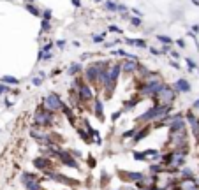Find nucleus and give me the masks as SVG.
<instances>
[{
	"instance_id": "nucleus-1",
	"label": "nucleus",
	"mask_w": 199,
	"mask_h": 190,
	"mask_svg": "<svg viewBox=\"0 0 199 190\" xmlns=\"http://www.w3.org/2000/svg\"><path fill=\"white\" fill-rule=\"evenodd\" d=\"M175 100H176V92H175V88H173L171 85H167V83L162 86V90L159 92V95L153 99L155 104H166V106H173Z\"/></svg>"
},
{
	"instance_id": "nucleus-2",
	"label": "nucleus",
	"mask_w": 199,
	"mask_h": 190,
	"mask_svg": "<svg viewBox=\"0 0 199 190\" xmlns=\"http://www.w3.org/2000/svg\"><path fill=\"white\" fill-rule=\"evenodd\" d=\"M42 106H44L46 109L53 111V113H58V111L63 109L65 102L60 99V95L57 94V92H51V94H48L44 99H42Z\"/></svg>"
},
{
	"instance_id": "nucleus-3",
	"label": "nucleus",
	"mask_w": 199,
	"mask_h": 190,
	"mask_svg": "<svg viewBox=\"0 0 199 190\" xmlns=\"http://www.w3.org/2000/svg\"><path fill=\"white\" fill-rule=\"evenodd\" d=\"M55 158H58L60 164H63V166H67V167H71V169H78V171L81 169L80 162L76 160V157H72V155L69 153V150H62V148L57 150V152H55Z\"/></svg>"
},
{
	"instance_id": "nucleus-4",
	"label": "nucleus",
	"mask_w": 199,
	"mask_h": 190,
	"mask_svg": "<svg viewBox=\"0 0 199 190\" xmlns=\"http://www.w3.org/2000/svg\"><path fill=\"white\" fill-rule=\"evenodd\" d=\"M49 180H53V181H58L62 185H67V187H74V189H78L81 183L78 180H74V178H69V176H65V174H62V172H55L53 169L51 171H46L44 172Z\"/></svg>"
},
{
	"instance_id": "nucleus-5",
	"label": "nucleus",
	"mask_w": 199,
	"mask_h": 190,
	"mask_svg": "<svg viewBox=\"0 0 199 190\" xmlns=\"http://www.w3.org/2000/svg\"><path fill=\"white\" fill-rule=\"evenodd\" d=\"M183 116H185L187 123L190 125V132H192V136H194L196 139H199V118L194 114V109H187V111L183 113Z\"/></svg>"
},
{
	"instance_id": "nucleus-6",
	"label": "nucleus",
	"mask_w": 199,
	"mask_h": 190,
	"mask_svg": "<svg viewBox=\"0 0 199 190\" xmlns=\"http://www.w3.org/2000/svg\"><path fill=\"white\" fill-rule=\"evenodd\" d=\"M32 164L35 166V169L42 171V174L46 171H51V169H53V160L48 158V157H35V158L32 160Z\"/></svg>"
},
{
	"instance_id": "nucleus-7",
	"label": "nucleus",
	"mask_w": 199,
	"mask_h": 190,
	"mask_svg": "<svg viewBox=\"0 0 199 190\" xmlns=\"http://www.w3.org/2000/svg\"><path fill=\"white\" fill-rule=\"evenodd\" d=\"M173 88L176 94H190L192 92V85L189 83L187 77H178L175 83H173Z\"/></svg>"
},
{
	"instance_id": "nucleus-8",
	"label": "nucleus",
	"mask_w": 199,
	"mask_h": 190,
	"mask_svg": "<svg viewBox=\"0 0 199 190\" xmlns=\"http://www.w3.org/2000/svg\"><path fill=\"white\" fill-rule=\"evenodd\" d=\"M139 65H141V62H138V60H125L123 58V62H122V72L134 74V72H138Z\"/></svg>"
},
{
	"instance_id": "nucleus-9",
	"label": "nucleus",
	"mask_w": 199,
	"mask_h": 190,
	"mask_svg": "<svg viewBox=\"0 0 199 190\" xmlns=\"http://www.w3.org/2000/svg\"><path fill=\"white\" fill-rule=\"evenodd\" d=\"M94 114L99 122H104V102L100 99H95L94 100Z\"/></svg>"
},
{
	"instance_id": "nucleus-10",
	"label": "nucleus",
	"mask_w": 199,
	"mask_h": 190,
	"mask_svg": "<svg viewBox=\"0 0 199 190\" xmlns=\"http://www.w3.org/2000/svg\"><path fill=\"white\" fill-rule=\"evenodd\" d=\"M150 130H152V127H150V125H143L141 129H138L136 136L132 137V143H134V144H138L139 141H143V139H144V137L150 134Z\"/></svg>"
},
{
	"instance_id": "nucleus-11",
	"label": "nucleus",
	"mask_w": 199,
	"mask_h": 190,
	"mask_svg": "<svg viewBox=\"0 0 199 190\" xmlns=\"http://www.w3.org/2000/svg\"><path fill=\"white\" fill-rule=\"evenodd\" d=\"M123 42L125 44H130V46H136V48H141V49H146L148 48V42L144 39H129V37H123Z\"/></svg>"
},
{
	"instance_id": "nucleus-12",
	"label": "nucleus",
	"mask_w": 199,
	"mask_h": 190,
	"mask_svg": "<svg viewBox=\"0 0 199 190\" xmlns=\"http://www.w3.org/2000/svg\"><path fill=\"white\" fill-rule=\"evenodd\" d=\"M80 72H83V63H80V62L71 63V65H69V69H67V76H71V77L78 76Z\"/></svg>"
},
{
	"instance_id": "nucleus-13",
	"label": "nucleus",
	"mask_w": 199,
	"mask_h": 190,
	"mask_svg": "<svg viewBox=\"0 0 199 190\" xmlns=\"http://www.w3.org/2000/svg\"><path fill=\"white\" fill-rule=\"evenodd\" d=\"M20 181L23 185H27V183H32V181H39V176L35 172H21Z\"/></svg>"
},
{
	"instance_id": "nucleus-14",
	"label": "nucleus",
	"mask_w": 199,
	"mask_h": 190,
	"mask_svg": "<svg viewBox=\"0 0 199 190\" xmlns=\"http://www.w3.org/2000/svg\"><path fill=\"white\" fill-rule=\"evenodd\" d=\"M23 7H25V11H28V13H30L32 16H35V18H41V16H42V11H41L35 4H28V2H25Z\"/></svg>"
},
{
	"instance_id": "nucleus-15",
	"label": "nucleus",
	"mask_w": 199,
	"mask_h": 190,
	"mask_svg": "<svg viewBox=\"0 0 199 190\" xmlns=\"http://www.w3.org/2000/svg\"><path fill=\"white\" fill-rule=\"evenodd\" d=\"M0 83H4L7 86H16V85H20V79L14 76H2L0 77Z\"/></svg>"
},
{
	"instance_id": "nucleus-16",
	"label": "nucleus",
	"mask_w": 199,
	"mask_h": 190,
	"mask_svg": "<svg viewBox=\"0 0 199 190\" xmlns=\"http://www.w3.org/2000/svg\"><path fill=\"white\" fill-rule=\"evenodd\" d=\"M102 7H104L108 13H118V4H116L115 0H106Z\"/></svg>"
},
{
	"instance_id": "nucleus-17",
	"label": "nucleus",
	"mask_w": 199,
	"mask_h": 190,
	"mask_svg": "<svg viewBox=\"0 0 199 190\" xmlns=\"http://www.w3.org/2000/svg\"><path fill=\"white\" fill-rule=\"evenodd\" d=\"M155 39L162 42V46H173L175 44V41L169 37V35H162V34H155Z\"/></svg>"
},
{
	"instance_id": "nucleus-18",
	"label": "nucleus",
	"mask_w": 199,
	"mask_h": 190,
	"mask_svg": "<svg viewBox=\"0 0 199 190\" xmlns=\"http://www.w3.org/2000/svg\"><path fill=\"white\" fill-rule=\"evenodd\" d=\"M180 176H181V180H190V178H194V171L190 167H181L180 169Z\"/></svg>"
},
{
	"instance_id": "nucleus-19",
	"label": "nucleus",
	"mask_w": 199,
	"mask_h": 190,
	"mask_svg": "<svg viewBox=\"0 0 199 190\" xmlns=\"http://www.w3.org/2000/svg\"><path fill=\"white\" fill-rule=\"evenodd\" d=\"M51 32V21H42L41 19V35H46Z\"/></svg>"
},
{
	"instance_id": "nucleus-20",
	"label": "nucleus",
	"mask_w": 199,
	"mask_h": 190,
	"mask_svg": "<svg viewBox=\"0 0 199 190\" xmlns=\"http://www.w3.org/2000/svg\"><path fill=\"white\" fill-rule=\"evenodd\" d=\"M136 106H138V100H127V102H123V108H122V111H123V113H127V111H132Z\"/></svg>"
},
{
	"instance_id": "nucleus-21",
	"label": "nucleus",
	"mask_w": 199,
	"mask_h": 190,
	"mask_svg": "<svg viewBox=\"0 0 199 190\" xmlns=\"http://www.w3.org/2000/svg\"><path fill=\"white\" fill-rule=\"evenodd\" d=\"M108 34H109V32H102V34H99V35H97V34H94V35H92V41H94L95 44H100V42H104V41H106Z\"/></svg>"
},
{
	"instance_id": "nucleus-22",
	"label": "nucleus",
	"mask_w": 199,
	"mask_h": 190,
	"mask_svg": "<svg viewBox=\"0 0 199 190\" xmlns=\"http://www.w3.org/2000/svg\"><path fill=\"white\" fill-rule=\"evenodd\" d=\"M23 187H25V190H44L42 185H41V181H32V183L23 185Z\"/></svg>"
},
{
	"instance_id": "nucleus-23",
	"label": "nucleus",
	"mask_w": 199,
	"mask_h": 190,
	"mask_svg": "<svg viewBox=\"0 0 199 190\" xmlns=\"http://www.w3.org/2000/svg\"><path fill=\"white\" fill-rule=\"evenodd\" d=\"M132 157H134L136 162H146L148 160V157L144 155V152H132Z\"/></svg>"
},
{
	"instance_id": "nucleus-24",
	"label": "nucleus",
	"mask_w": 199,
	"mask_h": 190,
	"mask_svg": "<svg viewBox=\"0 0 199 190\" xmlns=\"http://www.w3.org/2000/svg\"><path fill=\"white\" fill-rule=\"evenodd\" d=\"M183 62H185V63H187V67H189V71H190V72H192V71H198V62H194V60H192V58H185V60H183Z\"/></svg>"
},
{
	"instance_id": "nucleus-25",
	"label": "nucleus",
	"mask_w": 199,
	"mask_h": 190,
	"mask_svg": "<svg viewBox=\"0 0 199 190\" xmlns=\"http://www.w3.org/2000/svg\"><path fill=\"white\" fill-rule=\"evenodd\" d=\"M129 23H130L134 28H139L141 25H143V19H141L139 16H130V18H129Z\"/></svg>"
},
{
	"instance_id": "nucleus-26",
	"label": "nucleus",
	"mask_w": 199,
	"mask_h": 190,
	"mask_svg": "<svg viewBox=\"0 0 199 190\" xmlns=\"http://www.w3.org/2000/svg\"><path fill=\"white\" fill-rule=\"evenodd\" d=\"M136 132H138V129L132 127V129H129V130H125V132L122 134V139H132L136 136Z\"/></svg>"
},
{
	"instance_id": "nucleus-27",
	"label": "nucleus",
	"mask_w": 199,
	"mask_h": 190,
	"mask_svg": "<svg viewBox=\"0 0 199 190\" xmlns=\"http://www.w3.org/2000/svg\"><path fill=\"white\" fill-rule=\"evenodd\" d=\"M41 18H42V21H51V19H53V11H51V9H44Z\"/></svg>"
},
{
	"instance_id": "nucleus-28",
	"label": "nucleus",
	"mask_w": 199,
	"mask_h": 190,
	"mask_svg": "<svg viewBox=\"0 0 199 190\" xmlns=\"http://www.w3.org/2000/svg\"><path fill=\"white\" fill-rule=\"evenodd\" d=\"M5 94H13V88L7 86V85H4V83H0V97H4Z\"/></svg>"
},
{
	"instance_id": "nucleus-29",
	"label": "nucleus",
	"mask_w": 199,
	"mask_h": 190,
	"mask_svg": "<svg viewBox=\"0 0 199 190\" xmlns=\"http://www.w3.org/2000/svg\"><path fill=\"white\" fill-rule=\"evenodd\" d=\"M108 32H109V34H123V30H122L120 27H116V25H109V27H108Z\"/></svg>"
},
{
	"instance_id": "nucleus-30",
	"label": "nucleus",
	"mask_w": 199,
	"mask_h": 190,
	"mask_svg": "<svg viewBox=\"0 0 199 190\" xmlns=\"http://www.w3.org/2000/svg\"><path fill=\"white\" fill-rule=\"evenodd\" d=\"M175 44L178 46L180 49H185V48H187V42H185V39L183 37H178L176 41H175Z\"/></svg>"
},
{
	"instance_id": "nucleus-31",
	"label": "nucleus",
	"mask_w": 199,
	"mask_h": 190,
	"mask_svg": "<svg viewBox=\"0 0 199 190\" xmlns=\"http://www.w3.org/2000/svg\"><path fill=\"white\" fill-rule=\"evenodd\" d=\"M118 13H120V14H129V13H130V9H129L125 4H118Z\"/></svg>"
},
{
	"instance_id": "nucleus-32",
	"label": "nucleus",
	"mask_w": 199,
	"mask_h": 190,
	"mask_svg": "<svg viewBox=\"0 0 199 190\" xmlns=\"http://www.w3.org/2000/svg\"><path fill=\"white\" fill-rule=\"evenodd\" d=\"M53 46H55V42H48V44H44V46H42L41 49H42V53H51Z\"/></svg>"
},
{
	"instance_id": "nucleus-33",
	"label": "nucleus",
	"mask_w": 199,
	"mask_h": 190,
	"mask_svg": "<svg viewBox=\"0 0 199 190\" xmlns=\"http://www.w3.org/2000/svg\"><path fill=\"white\" fill-rule=\"evenodd\" d=\"M65 44H67V41H65V39H58V41H55V46H57L58 49H63V48H65Z\"/></svg>"
},
{
	"instance_id": "nucleus-34",
	"label": "nucleus",
	"mask_w": 199,
	"mask_h": 190,
	"mask_svg": "<svg viewBox=\"0 0 199 190\" xmlns=\"http://www.w3.org/2000/svg\"><path fill=\"white\" fill-rule=\"evenodd\" d=\"M42 81H44V79H42V77H39V76H34V77H32V85H34V86H41V85H42Z\"/></svg>"
},
{
	"instance_id": "nucleus-35",
	"label": "nucleus",
	"mask_w": 199,
	"mask_h": 190,
	"mask_svg": "<svg viewBox=\"0 0 199 190\" xmlns=\"http://www.w3.org/2000/svg\"><path fill=\"white\" fill-rule=\"evenodd\" d=\"M122 114H123V111H122V109H118V111H115V113L111 114V120H113V122H116V120H118V118L122 116Z\"/></svg>"
},
{
	"instance_id": "nucleus-36",
	"label": "nucleus",
	"mask_w": 199,
	"mask_h": 190,
	"mask_svg": "<svg viewBox=\"0 0 199 190\" xmlns=\"http://www.w3.org/2000/svg\"><path fill=\"white\" fill-rule=\"evenodd\" d=\"M148 51H150V53H152L153 57H159V55H162V51H160V49H155V48H150V46H148Z\"/></svg>"
},
{
	"instance_id": "nucleus-37",
	"label": "nucleus",
	"mask_w": 199,
	"mask_h": 190,
	"mask_svg": "<svg viewBox=\"0 0 199 190\" xmlns=\"http://www.w3.org/2000/svg\"><path fill=\"white\" fill-rule=\"evenodd\" d=\"M169 65H171L173 69H176V71H180V69H181V65H180L176 60H169Z\"/></svg>"
},
{
	"instance_id": "nucleus-38",
	"label": "nucleus",
	"mask_w": 199,
	"mask_h": 190,
	"mask_svg": "<svg viewBox=\"0 0 199 190\" xmlns=\"http://www.w3.org/2000/svg\"><path fill=\"white\" fill-rule=\"evenodd\" d=\"M95 166H97V164H95V158L90 155V157H88V167H95Z\"/></svg>"
},
{
	"instance_id": "nucleus-39",
	"label": "nucleus",
	"mask_w": 199,
	"mask_h": 190,
	"mask_svg": "<svg viewBox=\"0 0 199 190\" xmlns=\"http://www.w3.org/2000/svg\"><path fill=\"white\" fill-rule=\"evenodd\" d=\"M130 13H132L134 16H139V18H143V13H141L139 9H130Z\"/></svg>"
},
{
	"instance_id": "nucleus-40",
	"label": "nucleus",
	"mask_w": 199,
	"mask_h": 190,
	"mask_svg": "<svg viewBox=\"0 0 199 190\" xmlns=\"http://www.w3.org/2000/svg\"><path fill=\"white\" fill-rule=\"evenodd\" d=\"M71 4H72V5H74L76 9H80L81 5H83V4H81V0H71Z\"/></svg>"
},
{
	"instance_id": "nucleus-41",
	"label": "nucleus",
	"mask_w": 199,
	"mask_h": 190,
	"mask_svg": "<svg viewBox=\"0 0 199 190\" xmlns=\"http://www.w3.org/2000/svg\"><path fill=\"white\" fill-rule=\"evenodd\" d=\"M169 55H171V58H175V60H178V58H180L178 51H175V49H171V53H169Z\"/></svg>"
},
{
	"instance_id": "nucleus-42",
	"label": "nucleus",
	"mask_w": 199,
	"mask_h": 190,
	"mask_svg": "<svg viewBox=\"0 0 199 190\" xmlns=\"http://www.w3.org/2000/svg\"><path fill=\"white\" fill-rule=\"evenodd\" d=\"M190 30H192V32L198 35V34H199V25H192V27H190Z\"/></svg>"
},
{
	"instance_id": "nucleus-43",
	"label": "nucleus",
	"mask_w": 199,
	"mask_h": 190,
	"mask_svg": "<svg viewBox=\"0 0 199 190\" xmlns=\"http://www.w3.org/2000/svg\"><path fill=\"white\" fill-rule=\"evenodd\" d=\"M120 41H113V42H106V48H113V46H116Z\"/></svg>"
},
{
	"instance_id": "nucleus-44",
	"label": "nucleus",
	"mask_w": 199,
	"mask_h": 190,
	"mask_svg": "<svg viewBox=\"0 0 199 190\" xmlns=\"http://www.w3.org/2000/svg\"><path fill=\"white\" fill-rule=\"evenodd\" d=\"M192 109H199V99H196V100L192 102Z\"/></svg>"
},
{
	"instance_id": "nucleus-45",
	"label": "nucleus",
	"mask_w": 199,
	"mask_h": 190,
	"mask_svg": "<svg viewBox=\"0 0 199 190\" xmlns=\"http://www.w3.org/2000/svg\"><path fill=\"white\" fill-rule=\"evenodd\" d=\"M37 76L42 77V79H46V72H44V71H39V72H37Z\"/></svg>"
},
{
	"instance_id": "nucleus-46",
	"label": "nucleus",
	"mask_w": 199,
	"mask_h": 190,
	"mask_svg": "<svg viewBox=\"0 0 199 190\" xmlns=\"http://www.w3.org/2000/svg\"><path fill=\"white\" fill-rule=\"evenodd\" d=\"M192 4H194V5H199V0H192Z\"/></svg>"
},
{
	"instance_id": "nucleus-47",
	"label": "nucleus",
	"mask_w": 199,
	"mask_h": 190,
	"mask_svg": "<svg viewBox=\"0 0 199 190\" xmlns=\"http://www.w3.org/2000/svg\"><path fill=\"white\" fill-rule=\"evenodd\" d=\"M27 2H28V4H34V2H35V0H27Z\"/></svg>"
},
{
	"instance_id": "nucleus-48",
	"label": "nucleus",
	"mask_w": 199,
	"mask_h": 190,
	"mask_svg": "<svg viewBox=\"0 0 199 190\" xmlns=\"http://www.w3.org/2000/svg\"><path fill=\"white\" fill-rule=\"evenodd\" d=\"M94 2H95V4H100V2H102V0H94Z\"/></svg>"
},
{
	"instance_id": "nucleus-49",
	"label": "nucleus",
	"mask_w": 199,
	"mask_h": 190,
	"mask_svg": "<svg viewBox=\"0 0 199 190\" xmlns=\"http://www.w3.org/2000/svg\"><path fill=\"white\" fill-rule=\"evenodd\" d=\"M198 72H199V67H198Z\"/></svg>"
},
{
	"instance_id": "nucleus-50",
	"label": "nucleus",
	"mask_w": 199,
	"mask_h": 190,
	"mask_svg": "<svg viewBox=\"0 0 199 190\" xmlns=\"http://www.w3.org/2000/svg\"><path fill=\"white\" fill-rule=\"evenodd\" d=\"M198 190H199V189H198Z\"/></svg>"
}]
</instances>
